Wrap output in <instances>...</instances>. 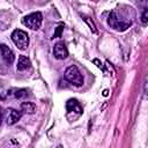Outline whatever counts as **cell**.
I'll use <instances>...</instances> for the list:
<instances>
[{"mask_svg": "<svg viewBox=\"0 0 148 148\" xmlns=\"http://www.w3.org/2000/svg\"><path fill=\"white\" fill-rule=\"evenodd\" d=\"M141 22L143 25H147V23H148V9L147 8H145V10L141 15Z\"/></svg>", "mask_w": 148, "mask_h": 148, "instance_id": "obj_12", "label": "cell"}, {"mask_svg": "<svg viewBox=\"0 0 148 148\" xmlns=\"http://www.w3.org/2000/svg\"><path fill=\"white\" fill-rule=\"evenodd\" d=\"M61 32H62V25H59L56 28V31H54V37H60L61 36Z\"/></svg>", "mask_w": 148, "mask_h": 148, "instance_id": "obj_13", "label": "cell"}, {"mask_svg": "<svg viewBox=\"0 0 148 148\" xmlns=\"http://www.w3.org/2000/svg\"><path fill=\"white\" fill-rule=\"evenodd\" d=\"M66 109H67V112H68V113H71V112H76L77 116H80V114L82 113V108H81V105H80L79 102H77L76 99H74V98H71V99L67 101V103H66Z\"/></svg>", "mask_w": 148, "mask_h": 148, "instance_id": "obj_8", "label": "cell"}, {"mask_svg": "<svg viewBox=\"0 0 148 148\" xmlns=\"http://www.w3.org/2000/svg\"><path fill=\"white\" fill-rule=\"evenodd\" d=\"M2 121V112H1V108H0V124Z\"/></svg>", "mask_w": 148, "mask_h": 148, "instance_id": "obj_16", "label": "cell"}, {"mask_svg": "<svg viewBox=\"0 0 148 148\" xmlns=\"http://www.w3.org/2000/svg\"><path fill=\"white\" fill-rule=\"evenodd\" d=\"M35 110H36V105L32 102H23L21 104V111L24 112V113L31 114V113L35 112Z\"/></svg>", "mask_w": 148, "mask_h": 148, "instance_id": "obj_10", "label": "cell"}, {"mask_svg": "<svg viewBox=\"0 0 148 148\" xmlns=\"http://www.w3.org/2000/svg\"><path fill=\"white\" fill-rule=\"evenodd\" d=\"M83 20L87 22V24L90 27V30L94 32V34H97V29H96V25H95V23L89 18V17H83Z\"/></svg>", "mask_w": 148, "mask_h": 148, "instance_id": "obj_11", "label": "cell"}, {"mask_svg": "<svg viewBox=\"0 0 148 148\" xmlns=\"http://www.w3.org/2000/svg\"><path fill=\"white\" fill-rule=\"evenodd\" d=\"M0 57L7 65H10L15 59L14 52L5 44H0Z\"/></svg>", "mask_w": 148, "mask_h": 148, "instance_id": "obj_5", "label": "cell"}, {"mask_svg": "<svg viewBox=\"0 0 148 148\" xmlns=\"http://www.w3.org/2000/svg\"><path fill=\"white\" fill-rule=\"evenodd\" d=\"M42 21H43V16H42V13H39V12L31 13L23 17L24 25H27L28 28H30L32 30H38L42 25Z\"/></svg>", "mask_w": 148, "mask_h": 148, "instance_id": "obj_4", "label": "cell"}, {"mask_svg": "<svg viewBox=\"0 0 148 148\" xmlns=\"http://www.w3.org/2000/svg\"><path fill=\"white\" fill-rule=\"evenodd\" d=\"M53 56L56 59H59V60H62L65 58H67L68 56V51H67V47L65 45V43L62 42H59L54 45L53 47Z\"/></svg>", "mask_w": 148, "mask_h": 148, "instance_id": "obj_6", "label": "cell"}, {"mask_svg": "<svg viewBox=\"0 0 148 148\" xmlns=\"http://www.w3.org/2000/svg\"><path fill=\"white\" fill-rule=\"evenodd\" d=\"M108 95H109V90H108V89H105V90L103 91V96H105V97H106Z\"/></svg>", "mask_w": 148, "mask_h": 148, "instance_id": "obj_15", "label": "cell"}, {"mask_svg": "<svg viewBox=\"0 0 148 148\" xmlns=\"http://www.w3.org/2000/svg\"><path fill=\"white\" fill-rule=\"evenodd\" d=\"M21 117H22V112H21V111H17V110H15V109H7L6 116H5L6 123H7L8 125H14V124H16V123L21 119Z\"/></svg>", "mask_w": 148, "mask_h": 148, "instance_id": "obj_7", "label": "cell"}, {"mask_svg": "<svg viewBox=\"0 0 148 148\" xmlns=\"http://www.w3.org/2000/svg\"><path fill=\"white\" fill-rule=\"evenodd\" d=\"M65 79H66L71 84L75 86V87H81V86H83V82H84L83 75L81 74L80 69H79L77 66H75V65L69 66V67L65 71Z\"/></svg>", "mask_w": 148, "mask_h": 148, "instance_id": "obj_2", "label": "cell"}, {"mask_svg": "<svg viewBox=\"0 0 148 148\" xmlns=\"http://www.w3.org/2000/svg\"><path fill=\"white\" fill-rule=\"evenodd\" d=\"M132 13L134 12L131 7L116 8L110 13L108 17V24L116 31H125L133 23L134 14Z\"/></svg>", "mask_w": 148, "mask_h": 148, "instance_id": "obj_1", "label": "cell"}, {"mask_svg": "<svg viewBox=\"0 0 148 148\" xmlns=\"http://www.w3.org/2000/svg\"><path fill=\"white\" fill-rule=\"evenodd\" d=\"M12 40L20 50H27L29 45V36L21 29H16L12 32Z\"/></svg>", "mask_w": 148, "mask_h": 148, "instance_id": "obj_3", "label": "cell"}, {"mask_svg": "<svg viewBox=\"0 0 148 148\" xmlns=\"http://www.w3.org/2000/svg\"><path fill=\"white\" fill-rule=\"evenodd\" d=\"M30 66V60L25 57V56H20L18 60H17V71H24Z\"/></svg>", "mask_w": 148, "mask_h": 148, "instance_id": "obj_9", "label": "cell"}, {"mask_svg": "<svg viewBox=\"0 0 148 148\" xmlns=\"http://www.w3.org/2000/svg\"><path fill=\"white\" fill-rule=\"evenodd\" d=\"M92 61H94V64H96V65H97V67H98V68H101V69H103V65L101 64V61H99L98 59H94Z\"/></svg>", "mask_w": 148, "mask_h": 148, "instance_id": "obj_14", "label": "cell"}]
</instances>
